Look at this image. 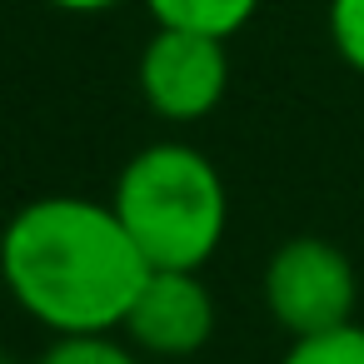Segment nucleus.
<instances>
[{"instance_id": "obj_6", "label": "nucleus", "mask_w": 364, "mask_h": 364, "mask_svg": "<svg viewBox=\"0 0 364 364\" xmlns=\"http://www.w3.org/2000/svg\"><path fill=\"white\" fill-rule=\"evenodd\" d=\"M155 26H175V31H200V36H215V41H230L240 36L259 0H145Z\"/></svg>"}, {"instance_id": "obj_1", "label": "nucleus", "mask_w": 364, "mask_h": 364, "mask_svg": "<svg viewBox=\"0 0 364 364\" xmlns=\"http://www.w3.org/2000/svg\"><path fill=\"white\" fill-rule=\"evenodd\" d=\"M145 274V255L105 200L41 195L0 230V279L50 334L120 329Z\"/></svg>"}, {"instance_id": "obj_9", "label": "nucleus", "mask_w": 364, "mask_h": 364, "mask_svg": "<svg viewBox=\"0 0 364 364\" xmlns=\"http://www.w3.org/2000/svg\"><path fill=\"white\" fill-rule=\"evenodd\" d=\"M324 26H329L334 55H339L349 70L364 75V0H329Z\"/></svg>"}, {"instance_id": "obj_5", "label": "nucleus", "mask_w": 364, "mask_h": 364, "mask_svg": "<svg viewBox=\"0 0 364 364\" xmlns=\"http://www.w3.org/2000/svg\"><path fill=\"white\" fill-rule=\"evenodd\" d=\"M120 334L150 359H190L215 334V294L200 269H150L120 319Z\"/></svg>"}, {"instance_id": "obj_7", "label": "nucleus", "mask_w": 364, "mask_h": 364, "mask_svg": "<svg viewBox=\"0 0 364 364\" xmlns=\"http://www.w3.org/2000/svg\"><path fill=\"white\" fill-rule=\"evenodd\" d=\"M36 364H145V359L130 339H115V329H105V334H55Z\"/></svg>"}, {"instance_id": "obj_11", "label": "nucleus", "mask_w": 364, "mask_h": 364, "mask_svg": "<svg viewBox=\"0 0 364 364\" xmlns=\"http://www.w3.org/2000/svg\"><path fill=\"white\" fill-rule=\"evenodd\" d=\"M0 364H6V349H0Z\"/></svg>"}, {"instance_id": "obj_4", "label": "nucleus", "mask_w": 364, "mask_h": 364, "mask_svg": "<svg viewBox=\"0 0 364 364\" xmlns=\"http://www.w3.org/2000/svg\"><path fill=\"white\" fill-rule=\"evenodd\" d=\"M225 46L230 41H215L200 31L155 26V36L140 50V70H135L145 105L170 125L205 120L230 90V50Z\"/></svg>"}, {"instance_id": "obj_3", "label": "nucleus", "mask_w": 364, "mask_h": 364, "mask_svg": "<svg viewBox=\"0 0 364 364\" xmlns=\"http://www.w3.org/2000/svg\"><path fill=\"white\" fill-rule=\"evenodd\" d=\"M354 299L359 274L349 255L319 235L284 240L264 264V309L289 339L354 324Z\"/></svg>"}, {"instance_id": "obj_10", "label": "nucleus", "mask_w": 364, "mask_h": 364, "mask_svg": "<svg viewBox=\"0 0 364 364\" xmlns=\"http://www.w3.org/2000/svg\"><path fill=\"white\" fill-rule=\"evenodd\" d=\"M46 6H55V11H70V16H100V11H115V6H125V0H46Z\"/></svg>"}, {"instance_id": "obj_2", "label": "nucleus", "mask_w": 364, "mask_h": 364, "mask_svg": "<svg viewBox=\"0 0 364 364\" xmlns=\"http://www.w3.org/2000/svg\"><path fill=\"white\" fill-rule=\"evenodd\" d=\"M110 205L150 269H205L230 230V190L210 155L185 140L130 155Z\"/></svg>"}, {"instance_id": "obj_8", "label": "nucleus", "mask_w": 364, "mask_h": 364, "mask_svg": "<svg viewBox=\"0 0 364 364\" xmlns=\"http://www.w3.org/2000/svg\"><path fill=\"white\" fill-rule=\"evenodd\" d=\"M279 364H364V324H339L324 334L289 339Z\"/></svg>"}]
</instances>
